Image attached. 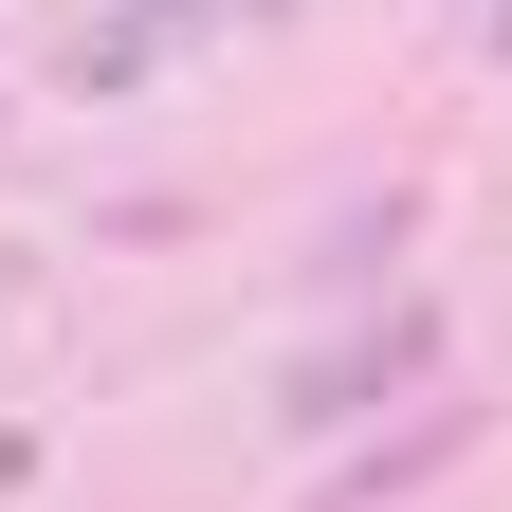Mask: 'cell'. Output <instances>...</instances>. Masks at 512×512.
I'll return each instance as SVG.
<instances>
[{"instance_id": "2", "label": "cell", "mask_w": 512, "mask_h": 512, "mask_svg": "<svg viewBox=\"0 0 512 512\" xmlns=\"http://www.w3.org/2000/svg\"><path fill=\"white\" fill-rule=\"evenodd\" d=\"M19 476H37V439H19V421H0V494H19Z\"/></svg>"}, {"instance_id": "1", "label": "cell", "mask_w": 512, "mask_h": 512, "mask_svg": "<svg viewBox=\"0 0 512 512\" xmlns=\"http://www.w3.org/2000/svg\"><path fill=\"white\" fill-rule=\"evenodd\" d=\"M421 366H439V311L403 293V311H384V330H366V348H330V366H311V384H293V421H366V403H384V384H421Z\"/></svg>"}, {"instance_id": "4", "label": "cell", "mask_w": 512, "mask_h": 512, "mask_svg": "<svg viewBox=\"0 0 512 512\" xmlns=\"http://www.w3.org/2000/svg\"><path fill=\"white\" fill-rule=\"evenodd\" d=\"M238 19H293V0H238Z\"/></svg>"}, {"instance_id": "3", "label": "cell", "mask_w": 512, "mask_h": 512, "mask_svg": "<svg viewBox=\"0 0 512 512\" xmlns=\"http://www.w3.org/2000/svg\"><path fill=\"white\" fill-rule=\"evenodd\" d=\"M476 37H494V55H512V0H476Z\"/></svg>"}, {"instance_id": "5", "label": "cell", "mask_w": 512, "mask_h": 512, "mask_svg": "<svg viewBox=\"0 0 512 512\" xmlns=\"http://www.w3.org/2000/svg\"><path fill=\"white\" fill-rule=\"evenodd\" d=\"M0 128H19V110H0Z\"/></svg>"}]
</instances>
